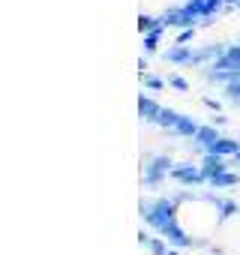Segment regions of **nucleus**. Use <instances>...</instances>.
Masks as SVG:
<instances>
[{
	"mask_svg": "<svg viewBox=\"0 0 240 255\" xmlns=\"http://www.w3.org/2000/svg\"><path fill=\"white\" fill-rule=\"evenodd\" d=\"M228 0H141V30L144 27H186L198 18L219 15L228 9Z\"/></svg>",
	"mask_w": 240,
	"mask_h": 255,
	"instance_id": "f257e3e1",
	"label": "nucleus"
}]
</instances>
